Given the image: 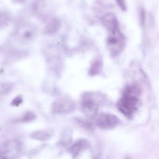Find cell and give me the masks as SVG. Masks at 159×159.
Instances as JSON below:
<instances>
[{
    "mask_svg": "<svg viewBox=\"0 0 159 159\" xmlns=\"http://www.w3.org/2000/svg\"><path fill=\"white\" fill-rule=\"evenodd\" d=\"M139 90L135 86L126 88L122 98L118 102L119 110L126 117H130L138 108Z\"/></svg>",
    "mask_w": 159,
    "mask_h": 159,
    "instance_id": "1",
    "label": "cell"
},
{
    "mask_svg": "<svg viewBox=\"0 0 159 159\" xmlns=\"http://www.w3.org/2000/svg\"><path fill=\"white\" fill-rule=\"evenodd\" d=\"M107 45L113 55H117L122 50L124 45V39L119 29L111 31L107 40Z\"/></svg>",
    "mask_w": 159,
    "mask_h": 159,
    "instance_id": "2",
    "label": "cell"
},
{
    "mask_svg": "<svg viewBox=\"0 0 159 159\" xmlns=\"http://www.w3.org/2000/svg\"><path fill=\"white\" fill-rule=\"evenodd\" d=\"M96 124L98 127L104 129H109L116 126L119 120L114 115L108 113H102L96 117Z\"/></svg>",
    "mask_w": 159,
    "mask_h": 159,
    "instance_id": "3",
    "label": "cell"
},
{
    "mask_svg": "<svg viewBox=\"0 0 159 159\" xmlns=\"http://www.w3.org/2000/svg\"><path fill=\"white\" fill-rule=\"evenodd\" d=\"M73 108V102L65 99H61L55 101L52 105V110L58 114H64L70 112Z\"/></svg>",
    "mask_w": 159,
    "mask_h": 159,
    "instance_id": "4",
    "label": "cell"
},
{
    "mask_svg": "<svg viewBox=\"0 0 159 159\" xmlns=\"http://www.w3.org/2000/svg\"><path fill=\"white\" fill-rule=\"evenodd\" d=\"M81 106L83 111L88 114H94L98 107V103L91 94H86L84 96Z\"/></svg>",
    "mask_w": 159,
    "mask_h": 159,
    "instance_id": "5",
    "label": "cell"
},
{
    "mask_svg": "<svg viewBox=\"0 0 159 159\" xmlns=\"http://www.w3.org/2000/svg\"><path fill=\"white\" fill-rule=\"evenodd\" d=\"M102 23L110 32L119 29V23L116 17L111 13H107L102 17Z\"/></svg>",
    "mask_w": 159,
    "mask_h": 159,
    "instance_id": "6",
    "label": "cell"
},
{
    "mask_svg": "<svg viewBox=\"0 0 159 159\" xmlns=\"http://www.w3.org/2000/svg\"><path fill=\"white\" fill-rule=\"evenodd\" d=\"M20 150V144L16 140H10L4 145V150H2V154L5 155H9L11 157V155H16Z\"/></svg>",
    "mask_w": 159,
    "mask_h": 159,
    "instance_id": "7",
    "label": "cell"
},
{
    "mask_svg": "<svg viewBox=\"0 0 159 159\" xmlns=\"http://www.w3.org/2000/svg\"><path fill=\"white\" fill-rule=\"evenodd\" d=\"M60 26L59 21L56 19H52L46 25L45 28V32L46 34H52L57 30Z\"/></svg>",
    "mask_w": 159,
    "mask_h": 159,
    "instance_id": "8",
    "label": "cell"
},
{
    "mask_svg": "<svg viewBox=\"0 0 159 159\" xmlns=\"http://www.w3.org/2000/svg\"><path fill=\"white\" fill-rule=\"evenodd\" d=\"M32 137L39 140H46L50 138V134L47 131H36L32 134Z\"/></svg>",
    "mask_w": 159,
    "mask_h": 159,
    "instance_id": "9",
    "label": "cell"
},
{
    "mask_svg": "<svg viewBox=\"0 0 159 159\" xmlns=\"http://www.w3.org/2000/svg\"><path fill=\"white\" fill-rule=\"evenodd\" d=\"M87 144V142L85 140H80L78 142H76L71 148V151L73 153H78L79 152L81 151V150L85 147V146Z\"/></svg>",
    "mask_w": 159,
    "mask_h": 159,
    "instance_id": "10",
    "label": "cell"
},
{
    "mask_svg": "<svg viewBox=\"0 0 159 159\" xmlns=\"http://www.w3.org/2000/svg\"><path fill=\"white\" fill-rule=\"evenodd\" d=\"M10 20L9 14L5 12H0V27H4L8 24Z\"/></svg>",
    "mask_w": 159,
    "mask_h": 159,
    "instance_id": "11",
    "label": "cell"
},
{
    "mask_svg": "<svg viewBox=\"0 0 159 159\" xmlns=\"http://www.w3.org/2000/svg\"><path fill=\"white\" fill-rule=\"evenodd\" d=\"M35 118V116L33 112H28L22 118L21 121L24 122H30L31 120H33Z\"/></svg>",
    "mask_w": 159,
    "mask_h": 159,
    "instance_id": "12",
    "label": "cell"
},
{
    "mask_svg": "<svg viewBox=\"0 0 159 159\" xmlns=\"http://www.w3.org/2000/svg\"><path fill=\"white\" fill-rule=\"evenodd\" d=\"M116 2L118 4V6L120 7V8L123 10V11H125L127 9V6H126V3H125V0H116Z\"/></svg>",
    "mask_w": 159,
    "mask_h": 159,
    "instance_id": "13",
    "label": "cell"
},
{
    "mask_svg": "<svg viewBox=\"0 0 159 159\" xmlns=\"http://www.w3.org/2000/svg\"><path fill=\"white\" fill-rule=\"evenodd\" d=\"M21 101H22V99L19 96V97L16 98V99H14L12 104H13V105H19L21 102Z\"/></svg>",
    "mask_w": 159,
    "mask_h": 159,
    "instance_id": "14",
    "label": "cell"
},
{
    "mask_svg": "<svg viewBox=\"0 0 159 159\" xmlns=\"http://www.w3.org/2000/svg\"><path fill=\"white\" fill-rule=\"evenodd\" d=\"M17 1H22V0H17Z\"/></svg>",
    "mask_w": 159,
    "mask_h": 159,
    "instance_id": "15",
    "label": "cell"
}]
</instances>
